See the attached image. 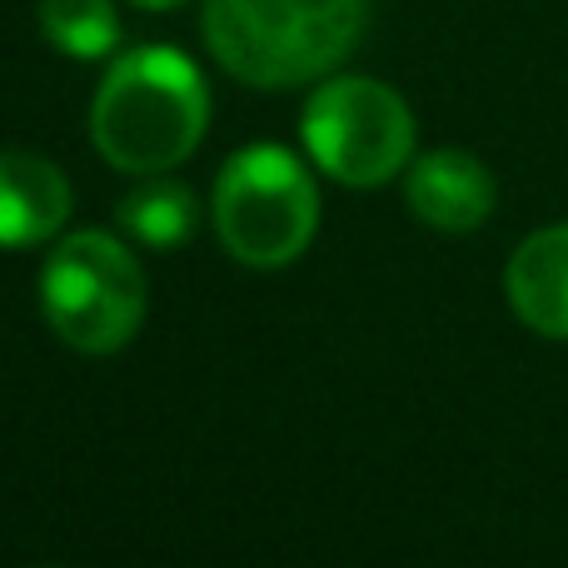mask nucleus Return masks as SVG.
I'll return each instance as SVG.
<instances>
[{
    "label": "nucleus",
    "instance_id": "nucleus-7",
    "mask_svg": "<svg viewBox=\"0 0 568 568\" xmlns=\"http://www.w3.org/2000/svg\"><path fill=\"white\" fill-rule=\"evenodd\" d=\"M75 195L55 160L36 150H0V250L45 245L65 230Z\"/></svg>",
    "mask_w": 568,
    "mask_h": 568
},
{
    "label": "nucleus",
    "instance_id": "nucleus-4",
    "mask_svg": "<svg viewBox=\"0 0 568 568\" xmlns=\"http://www.w3.org/2000/svg\"><path fill=\"white\" fill-rule=\"evenodd\" d=\"M145 270L105 230H75L40 265L45 324L80 354H115L145 324Z\"/></svg>",
    "mask_w": 568,
    "mask_h": 568
},
{
    "label": "nucleus",
    "instance_id": "nucleus-8",
    "mask_svg": "<svg viewBox=\"0 0 568 568\" xmlns=\"http://www.w3.org/2000/svg\"><path fill=\"white\" fill-rule=\"evenodd\" d=\"M504 290L534 334L568 339V225H549L524 240L504 270Z\"/></svg>",
    "mask_w": 568,
    "mask_h": 568
},
{
    "label": "nucleus",
    "instance_id": "nucleus-5",
    "mask_svg": "<svg viewBox=\"0 0 568 568\" xmlns=\"http://www.w3.org/2000/svg\"><path fill=\"white\" fill-rule=\"evenodd\" d=\"M310 160L349 190H379L409 165L414 115L394 85L374 75H334L300 115Z\"/></svg>",
    "mask_w": 568,
    "mask_h": 568
},
{
    "label": "nucleus",
    "instance_id": "nucleus-11",
    "mask_svg": "<svg viewBox=\"0 0 568 568\" xmlns=\"http://www.w3.org/2000/svg\"><path fill=\"white\" fill-rule=\"evenodd\" d=\"M130 6H140V10H175V6H185V0H130Z\"/></svg>",
    "mask_w": 568,
    "mask_h": 568
},
{
    "label": "nucleus",
    "instance_id": "nucleus-9",
    "mask_svg": "<svg viewBox=\"0 0 568 568\" xmlns=\"http://www.w3.org/2000/svg\"><path fill=\"white\" fill-rule=\"evenodd\" d=\"M195 220H200V205H195V195H190V185H180V180L150 175L145 185H135L120 200V230L145 250L185 245V240L195 235Z\"/></svg>",
    "mask_w": 568,
    "mask_h": 568
},
{
    "label": "nucleus",
    "instance_id": "nucleus-3",
    "mask_svg": "<svg viewBox=\"0 0 568 568\" xmlns=\"http://www.w3.org/2000/svg\"><path fill=\"white\" fill-rule=\"evenodd\" d=\"M215 235L250 270H284L320 230V190L294 150L250 145L215 180Z\"/></svg>",
    "mask_w": 568,
    "mask_h": 568
},
{
    "label": "nucleus",
    "instance_id": "nucleus-6",
    "mask_svg": "<svg viewBox=\"0 0 568 568\" xmlns=\"http://www.w3.org/2000/svg\"><path fill=\"white\" fill-rule=\"evenodd\" d=\"M404 200L429 230L469 235L494 215V175L469 150H429L409 165Z\"/></svg>",
    "mask_w": 568,
    "mask_h": 568
},
{
    "label": "nucleus",
    "instance_id": "nucleus-1",
    "mask_svg": "<svg viewBox=\"0 0 568 568\" xmlns=\"http://www.w3.org/2000/svg\"><path fill=\"white\" fill-rule=\"evenodd\" d=\"M210 130V85L175 45H140L110 60L90 105V140L120 175L185 165Z\"/></svg>",
    "mask_w": 568,
    "mask_h": 568
},
{
    "label": "nucleus",
    "instance_id": "nucleus-2",
    "mask_svg": "<svg viewBox=\"0 0 568 568\" xmlns=\"http://www.w3.org/2000/svg\"><path fill=\"white\" fill-rule=\"evenodd\" d=\"M369 0H205V45L255 90L324 80L364 40Z\"/></svg>",
    "mask_w": 568,
    "mask_h": 568
},
{
    "label": "nucleus",
    "instance_id": "nucleus-10",
    "mask_svg": "<svg viewBox=\"0 0 568 568\" xmlns=\"http://www.w3.org/2000/svg\"><path fill=\"white\" fill-rule=\"evenodd\" d=\"M40 36L70 60H105L120 45L110 0H40Z\"/></svg>",
    "mask_w": 568,
    "mask_h": 568
}]
</instances>
